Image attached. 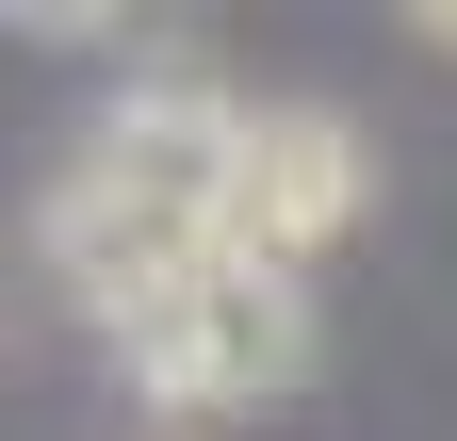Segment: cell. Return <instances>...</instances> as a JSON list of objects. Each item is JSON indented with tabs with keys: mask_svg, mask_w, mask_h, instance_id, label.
<instances>
[{
	"mask_svg": "<svg viewBox=\"0 0 457 441\" xmlns=\"http://www.w3.org/2000/svg\"><path fill=\"white\" fill-rule=\"evenodd\" d=\"M82 196H114V212H180V229H212V180H228V98L212 82H131L114 115L82 131V163H66Z\"/></svg>",
	"mask_w": 457,
	"mask_h": 441,
	"instance_id": "3957f363",
	"label": "cell"
},
{
	"mask_svg": "<svg viewBox=\"0 0 457 441\" xmlns=\"http://www.w3.org/2000/svg\"><path fill=\"white\" fill-rule=\"evenodd\" d=\"M33 245H49V279H66L98 327H147V311L212 262V229H180V212H114V196H82V180H49Z\"/></svg>",
	"mask_w": 457,
	"mask_h": 441,
	"instance_id": "277c9868",
	"label": "cell"
},
{
	"mask_svg": "<svg viewBox=\"0 0 457 441\" xmlns=\"http://www.w3.org/2000/svg\"><path fill=\"white\" fill-rule=\"evenodd\" d=\"M163 441H212V425H163Z\"/></svg>",
	"mask_w": 457,
	"mask_h": 441,
	"instance_id": "8992f818",
	"label": "cell"
},
{
	"mask_svg": "<svg viewBox=\"0 0 457 441\" xmlns=\"http://www.w3.org/2000/svg\"><path fill=\"white\" fill-rule=\"evenodd\" d=\"M131 344V376L163 409H262V393H295L311 376V279H262V262H196L180 295H163L147 327H114Z\"/></svg>",
	"mask_w": 457,
	"mask_h": 441,
	"instance_id": "6da1fadb",
	"label": "cell"
},
{
	"mask_svg": "<svg viewBox=\"0 0 457 441\" xmlns=\"http://www.w3.org/2000/svg\"><path fill=\"white\" fill-rule=\"evenodd\" d=\"M425 49H457V0H425Z\"/></svg>",
	"mask_w": 457,
	"mask_h": 441,
	"instance_id": "5b68a950",
	"label": "cell"
},
{
	"mask_svg": "<svg viewBox=\"0 0 457 441\" xmlns=\"http://www.w3.org/2000/svg\"><path fill=\"white\" fill-rule=\"evenodd\" d=\"M360 131L327 98H262L228 115V180H212V262H262V279H311V245L360 229Z\"/></svg>",
	"mask_w": 457,
	"mask_h": 441,
	"instance_id": "7a4b0ae2",
	"label": "cell"
}]
</instances>
